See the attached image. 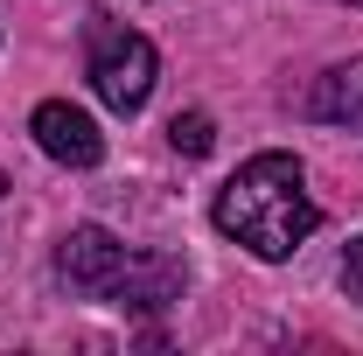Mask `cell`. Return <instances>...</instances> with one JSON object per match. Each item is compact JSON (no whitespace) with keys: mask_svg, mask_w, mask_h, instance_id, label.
Returning <instances> with one entry per match:
<instances>
[{"mask_svg":"<svg viewBox=\"0 0 363 356\" xmlns=\"http://www.w3.org/2000/svg\"><path fill=\"white\" fill-rule=\"evenodd\" d=\"M182 287H189L182 259H168V252H133L105 301H119L126 314H161V308H175V301H182Z\"/></svg>","mask_w":363,"mask_h":356,"instance_id":"cell-5","label":"cell"},{"mask_svg":"<svg viewBox=\"0 0 363 356\" xmlns=\"http://www.w3.org/2000/svg\"><path fill=\"white\" fill-rule=\"evenodd\" d=\"M210 217H217V230L238 238L252 259L279 266V259L301 252V238L321 223V210H315V196H308V175H301L294 154H252V161L217 189Z\"/></svg>","mask_w":363,"mask_h":356,"instance_id":"cell-1","label":"cell"},{"mask_svg":"<svg viewBox=\"0 0 363 356\" xmlns=\"http://www.w3.org/2000/svg\"><path fill=\"white\" fill-rule=\"evenodd\" d=\"M342 294L363 308V238H350V252H342Z\"/></svg>","mask_w":363,"mask_h":356,"instance_id":"cell-8","label":"cell"},{"mask_svg":"<svg viewBox=\"0 0 363 356\" xmlns=\"http://www.w3.org/2000/svg\"><path fill=\"white\" fill-rule=\"evenodd\" d=\"M350 7H363V0H350Z\"/></svg>","mask_w":363,"mask_h":356,"instance_id":"cell-10","label":"cell"},{"mask_svg":"<svg viewBox=\"0 0 363 356\" xmlns=\"http://www.w3.org/2000/svg\"><path fill=\"white\" fill-rule=\"evenodd\" d=\"M126 259H133V252H126L105 223H77V230L56 245V272H63V287H70V294H91V301L112 294V279L126 272Z\"/></svg>","mask_w":363,"mask_h":356,"instance_id":"cell-3","label":"cell"},{"mask_svg":"<svg viewBox=\"0 0 363 356\" xmlns=\"http://www.w3.org/2000/svg\"><path fill=\"white\" fill-rule=\"evenodd\" d=\"M28 133H35V147H43L49 161H63V168H98V161H105V133H98V119L77 112L70 98H43L35 119H28Z\"/></svg>","mask_w":363,"mask_h":356,"instance_id":"cell-4","label":"cell"},{"mask_svg":"<svg viewBox=\"0 0 363 356\" xmlns=\"http://www.w3.org/2000/svg\"><path fill=\"white\" fill-rule=\"evenodd\" d=\"M308 119L363 126V63H335V70H321L315 91H308Z\"/></svg>","mask_w":363,"mask_h":356,"instance_id":"cell-6","label":"cell"},{"mask_svg":"<svg viewBox=\"0 0 363 356\" xmlns=\"http://www.w3.org/2000/svg\"><path fill=\"white\" fill-rule=\"evenodd\" d=\"M84 70H91V91H98L112 112H140L147 91H154L161 56H154V43H147L140 28L112 21V14H91V28H84Z\"/></svg>","mask_w":363,"mask_h":356,"instance_id":"cell-2","label":"cell"},{"mask_svg":"<svg viewBox=\"0 0 363 356\" xmlns=\"http://www.w3.org/2000/svg\"><path fill=\"white\" fill-rule=\"evenodd\" d=\"M168 140H175V154L203 161V154L217 147V126H210V112H175V119H168Z\"/></svg>","mask_w":363,"mask_h":356,"instance_id":"cell-7","label":"cell"},{"mask_svg":"<svg viewBox=\"0 0 363 356\" xmlns=\"http://www.w3.org/2000/svg\"><path fill=\"white\" fill-rule=\"evenodd\" d=\"M0 196H7V175H0Z\"/></svg>","mask_w":363,"mask_h":356,"instance_id":"cell-9","label":"cell"}]
</instances>
